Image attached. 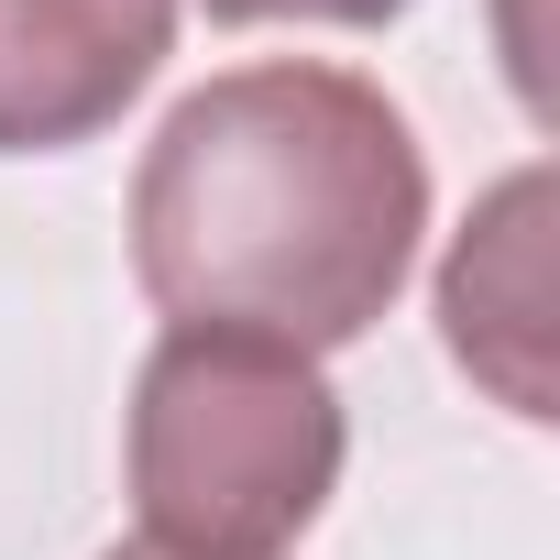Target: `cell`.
Segmentation results:
<instances>
[{
	"mask_svg": "<svg viewBox=\"0 0 560 560\" xmlns=\"http://www.w3.org/2000/svg\"><path fill=\"white\" fill-rule=\"evenodd\" d=\"M418 231L429 154L407 110L319 56L220 67L132 165V287L176 330H253L308 363L396 308Z\"/></svg>",
	"mask_w": 560,
	"mask_h": 560,
	"instance_id": "1",
	"label": "cell"
},
{
	"mask_svg": "<svg viewBox=\"0 0 560 560\" xmlns=\"http://www.w3.org/2000/svg\"><path fill=\"white\" fill-rule=\"evenodd\" d=\"M440 341L451 363L527 429L560 418L549 396V176L516 165L451 242L440 264Z\"/></svg>",
	"mask_w": 560,
	"mask_h": 560,
	"instance_id": "4",
	"label": "cell"
},
{
	"mask_svg": "<svg viewBox=\"0 0 560 560\" xmlns=\"http://www.w3.org/2000/svg\"><path fill=\"white\" fill-rule=\"evenodd\" d=\"M100 560H165V549H143V538H121V549H100Z\"/></svg>",
	"mask_w": 560,
	"mask_h": 560,
	"instance_id": "6",
	"label": "cell"
},
{
	"mask_svg": "<svg viewBox=\"0 0 560 560\" xmlns=\"http://www.w3.org/2000/svg\"><path fill=\"white\" fill-rule=\"evenodd\" d=\"M176 0H0V154L100 143L165 67Z\"/></svg>",
	"mask_w": 560,
	"mask_h": 560,
	"instance_id": "3",
	"label": "cell"
},
{
	"mask_svg": "<svg viewBox=\"0 0 560 560\" xmlns=\"http://www.w3.org/2000/svg\"><path fill=\"white\" fill-rule=\"evenodd\" d=\"M341 396L287 341L165 330L132 374L121 472L143 549L165 560H287L341 494Z\"/></svg>",
	"mask_w": 560,
	"mask_h": 560,
	"instance_id": "2",
	"label": "cell"
},
{
	"mask_svg": "<svg viewBox=\"0 0 560 560\" xmlns=\"http://www.w3.org/2000/svg\"><path fill=\"white\" fill-rule=\"evenodd\" d=\"M209 23L253 34V23H319V34H385L396 12H418V0H198Z\"/></svg>",
	"mask_w": 560,
	"mask_h": 560,
	"instance_id": "5",
	"label": "cell"
}]
</instances>
